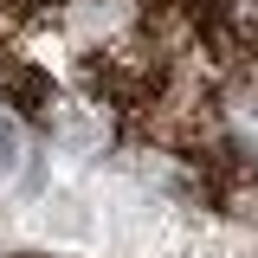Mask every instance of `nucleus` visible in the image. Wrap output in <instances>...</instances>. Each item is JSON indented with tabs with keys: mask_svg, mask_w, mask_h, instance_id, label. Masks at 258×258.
Masks as SVG:
<instances>
[{
	"mask_svg": "<svg viewBox=\"0 0 258 258\" xmlns=\"http://www.w3.org/2000/svg\"><path fill=\"white\" fill-rule=\"evenodd\" d=\"M13 168H20V129H13L7 116H0V181H7Z\"/></svg>",
	"mask_w": 258,
	"mask_h": 258,
	"instance_id": "nucleus-1",
	"label": "nucleus"
}]
</instances>
